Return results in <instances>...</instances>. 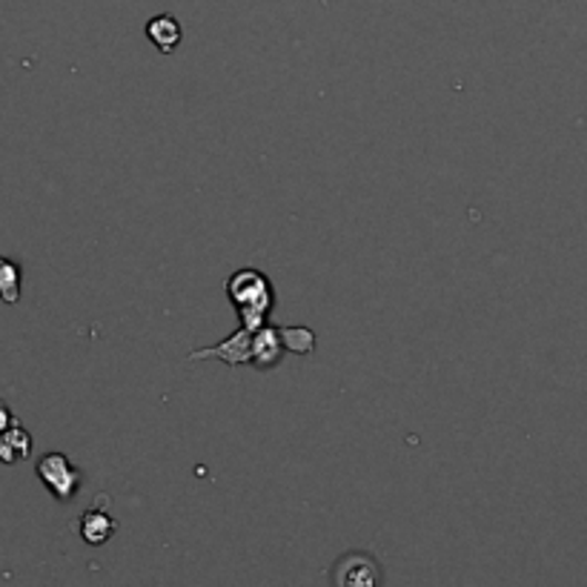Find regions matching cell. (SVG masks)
I'll return each instance as SVG.
<instances>
[{
    "instance_id": "obj_1",
    "label": "cell",
    "mask_w": 587,
    "mask_h": 587,
    "mask_svg": "<svg viewBox=\"0 0 587 587\" xmlns=\"http://www.w3.org/2000/svg\"><path fill=\"white\" fill-rule=\"evenodd\" d=\"M229 305L238 312L241 327L256 332L258 327L270 321V312L276 307V290L272 281L256 267H241L227 278Z\"/></svg>"
},
{
    "instance_id": "obj_2",
    "label": "cell",
    "mask_w": 587,
    "mask_h": 587,
    "mask_svg": "<svg viewBox=\"0 0 587 587\" xmlns=\"http://www.w3.org/2000/svg\"><path fill=\"white\" fill-rule=\"evenodd\" d=\"M35 473L43 482V487H47V491L52 493L58 502H72L83 484L81 470L70 462V456H63V453H58V450L43 453L41 462H38V467H35Z\"/></svg>"
},
{
    "instance_id": "obj_3",
    "label": "cell",
    "mask_w": 587,
    "mask_h": 587,
    "mask_svg": "<svg viewBox=\"0 0 587 587\" xmlns=\"http://www.w3.org/2000/svg\"><path fill=\"white\" fill-rule=\"evenodd\" d=\"M330 579L336 587H375L381 581V567L370 553L352 550L332 565Z\"/></svg>"
},
{
    "instance_id": "obj_4",
    "label": "cell",
    "mask_w": 587,
    "mask_h": 587,
    "mask_svg": "<svg viewBox=\"0 0 587 587\" xmlns=\"http://www.w3.org/2000/svg\"><path fill=\"white\" fill-rule=\"evenodd\" d=\"M249 339H253V332L247 327H238L233 336H227L224 341L213 347H200V350L189 352V361H224L227 367H241L249 364Z\"/></svg>"
},
{
    "instance_id": "obj_5",
    "label": "cell",
    "mask_w": 587,
    "mask_h": 587,
    "mask_svg": "<svg viewBox=\"0 0 587 587\" xmlns=\"http://www.w3.org/2000/svg\"><path fill=\"white\" fill-rule=\"evenodd\" d=\"M284 341L278 336V325H261L256 332H253V339H249V364L258 367V370H276L284 359Z\"/></svg>"
},
{
    "instance_id": "obj_6",
    "label": "cell",
    "mask_w": 587,
    "mask_h": 587,
    "mask_svg": "<svg viewBox=\"0 0 587 587\" xmlns=\"http://www.w3.org/2000/svg\"><path fill=\"white\" fill-rule=\"evenodd\" d=\"M32 456V435L18 419L0 430V462L3 464H21Z\"/></svg>"
},
{
    "instance_id": "obj_7",
    "label": "cell",
    "mask_w": 587,
    "mask_h": 587,
    "mask_svg": "<svg viewBox=\"0 0 587 587\" xmlns=\"http://www.w3.org/2000/svg\"><path fill=\"white\" fill-rule=\"evenodd\" d=\"M146 38L161 55H173L175 49L181 47L184 29H181V23L175 21L173 14H155L153 21L146 23Z\"/></svg>"
},
{
    "instance_id": "obj_8",
    "label": "cell",
    "mask_w": 587,
    "mask_h": 587,
    "mask_svg": "<svg viewBox=\"0 0 587 587\" xmlns=\"http://www.w3.org/2000/svg\"><path fill=\"white\" fill-rule=\"evenodd\" d=\"M78 531H81V539L86 542V545L101 547V545H106V542H110L112 536L117 533V522L110 516V513L92 507V511H86L81 516V525H78Z\"/></svg>"
},
{
    "instance_id": "obj_9",
    "label": "cell",
    "mask_w": 587,
    "mask_h": 587,
    "mask_svg": "<svg viewBox=\"0 0 587 587\" xmlns=\"http://www.w3.org/2000/svg\"><path fill=\"white\" fill-rule=\"evenodd\" d=\"M21 264H14L12 258L0 256V301H3V305H18V301H21Z\"/></svg>"
},
{
    "instance_id": "obj_10",
    "label": "cell",
    "mask_w": 587,
    "mask_h": 587,
    "mask_svg": "<svg viewBox=\"0 0 587 587\" xmlns=\"http://www.w3.org/2000/svg\"><path fill=\"white\" fill-rule=\"evenodd\" d=\"M278 336H281L284 350L287 352H296V356H305V359L316 352V332H312L310 327H305V325L281 327L278 325Z\"/></svg>"
},
{
    "instance_id": "obj_11",
    "label": "cell",
    "mask_w": 587,
    "mask_h": 587,
    "mask_svg": "<svg viewBox=\"0 0 587 587\" xmlns=\"http://www.w3.org/2000/svg\"><path fill=\"white\" fill-rule=\"evenodd\" d=\"M12 419H14V415H12V410H9V408H7V401L0 399V430L7 428V424H9V422H12Z\"/></svg>"
}]
</instances>
